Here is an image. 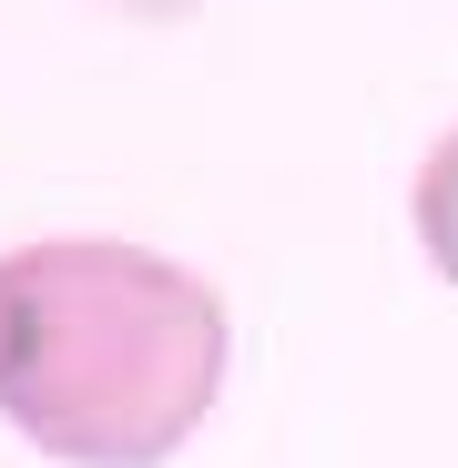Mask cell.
Listing matches in <instances>:
<instances>
[{
  "instance_id": "obj_1",
  "label": "cell",
  "mask_w": 458,
  "mask_h": 468,
  "mask_svg": "<svg viewBox=\"0 0 458 468\" xmlns=\"http://www.w3.org/2000/svg\"><path fill=\"white\" fill-rule=\"evenodd\" d=\"M235 377L224 285L133 234L0 245V428L61 468H164Z\"/></svg>"
},
{
  "instance_id": "obj_2",
  "label": "cell",
  "mask_w": 458,
  "mask_h": 468,
  "mask_svg": "<svg viewBox=\"0 0 458 468\" xmlns=\"http://www.w3.org/2000/svg\"><path fill=\"white\" fill-rule=\"evenodd\" d=\"M408 234H418L428 275L458 285V122L418 153V174H408Z\"/></svg>"
},
{
  "instance_id": "obj_3",
  "label": "cell",
  "mask_w": 458,
  "mask_h": 468,
  "mask_svg": "<svg viewBox=\"0 0 458 468\" xmlns=\"http://www.w3.org/2000/svg\"><path fill=\"white\" fill-rule=\"evenodd\" d=\"M122 11H133V21H194L204 0H122Z\"/></svg>"
}]
</instances>
